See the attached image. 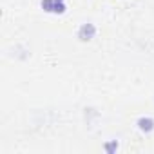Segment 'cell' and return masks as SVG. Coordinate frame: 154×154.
Listing matches in <instances>:
<instances>
[{
    "label": "cell",
    "mask_w": 154,
    "mask_h": 154,
    "mask_svg": "<svg viewBox=\"0 0 154 154\" xmlns=\"http://www.w3.org/2000/svg\"><path fill=\"white\" fill-rule=\"evenodd\" d=\"M138 127H140L141 131H145V132H150V131L154 129V120H150V118H140Z\"/></svg>",
    "instance_id": "obj_2"
},
{
    "label": "cell",
    "mask_w": 154,
    "mask_h": 154,
    "mask_svg": "<svg viewBox=\"0 0 154 154\" xmlns=\"http://www.w3.org/2000/svg\"><path fill=\"white\" fill-rule=\"evenodd\" d=\"M94 33H96L94 26H93V24H85V26H82V29H80V38H82V40H91V38L94 36Z\"/></svg>",
    "instance_id": "obj_1"
}]
</instances>
